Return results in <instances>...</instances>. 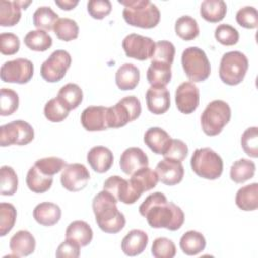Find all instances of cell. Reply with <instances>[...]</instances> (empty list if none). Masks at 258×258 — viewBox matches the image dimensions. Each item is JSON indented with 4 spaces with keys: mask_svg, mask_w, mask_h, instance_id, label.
<instances>
[{
    "mask_svg": "<svg viewBox=\"0 0 258 258\" xmlns=\"http://www.w3.org/2000/svg\"><path fill=\"white\" fill-rule=\"evenodd\" d=\"M139 213L154 229L165 228L169 231H176L184 222L182 210L174 203L168 202L160 191L149 195L139 206Z\"/></svg>",
    "mask_w": 258,
    "mask_h": 258,
    "instance_id": "cell-1",
    "label": "cell"
},
{
    "mask_svg": "<svg viewBox=\"0 0 258 258\" xmlns=\"http://www.w3.org/2000/svg\"><path fill=\"white\" fill-rule=\"evenodd\" d=\"M117 199L108 190L97 194L92 203L96 223L108 234L119 233L126 224L125 216L117 208Z\"/></svg>",
    "mask_w": 258,
    "mask_h": 258,
    "instance_id": "cell-2",
    "label": "cell"
},
{
    "mask_svg": "<svg viewBox=\"0 0 258 258\" xmlns=\"http://www.w3.org/2000/svg\"><path fill=\"white\" fill-rule=\"evenodd\" d=\"M124 6L123 18L131 26L153 28L160 20V11L149 0H119Z\"/></svg>",
    "mask_w": 258,
    "mask_h": 258,
    "instance_id": "cell-3",
    "label": "cell"
},
{
    "mask_svg": "<svg viewBox=\"0 0 258 258\" xmlns=\"http://www.w3.org/2000/svg\"><path fill=\"white\" fill-rule=\"evenodd\" d=\"M192 171L200 177L210 180L219 178L223 173V159L210 147L198 148L190 158Z\"/></svg>",
    "mask_w": 258,
    "mask_h": 258,
    "instance_id": "cell-4",
    "label": "cell"
},
{
    "mask_svg": "<svg viewBox=\"0 0 258 258\" xmlns=\"http://www.w3.org/2000/svg\"><path fill=\"white\" fill-rule=\"evenodd\" d=\"M231 119V108L223 100L210 102L201 116V125L204 133L208 136L220 134Z\"/></svg>",
    "mask_w": 258,
    "mask_h": 258,
    "instance_id": "cell-5",
    "label": "cell"
},
{
    "mask_svg": "<svg viewBox=\"0 0 258 258\" xmlns=\"http://www.w3.org/2000/svg\"><path fill=\"white\" fill-rule=\"evenodd\" d=\"M249 68L247 56L238 50L226 52L220 62L219 76L222 82L229 86L242 83Z\"/></svg>",
    "mask_w": 258,
    "mask_h": 258,
    "instance_id": "cell-6",
    "label": "cell"
},
{
    "mask_svg": "<svg viewBox=\"0 0 258 258\" xmlns=\"http://www.w3.org/2000/svg\"><path fill=\"white\" fill-rule=\"evenodd\" d=\"M181 64L186 77L192 83L206 81L211 74V64L206 52L197 46H189L182 51Z\"/></svg>",
    "mask_w": 258,
    "mask_h": 258,
    "instance_id": "cell-7",
    "label": "cell"
},
{
    "mask_svg": "<svg viewBox=\"0 0 258 258\" xmlns=\"http://www.w3.org/2000/svg\"><path fill=\"white\" fill-rule=\"evenodd\" d=\"M141 114L140 101L135 96H127L116 105L108 107L109 128H120L136 120Z\"/></svg>",
    "mask_w": 258,
    "mask_h": 258,
    "instance_id": "cell-8",
    "label": "cell"
},
{
    "mask_svg": "<svg viewBox=\"0 0 258 258\" xmlns=\"http://www.w3.org/2000/svg\"><path fill=\"white\" fill-rule=\"evenodd\" d=\"M34 138L32 126L23 121L15 120L0 127V145L2 147L9 145H26Z\"/></svg>",
    "mask_w": 258,
    "mask_h": 258,
    "instance_id": "cell-9",
    "label": "cell"
},
{
    "mask_svg": "<svg viewBox=\"0 0 258 258\" xmlns=\"http://www.w3.org/2000/svg\"><path fill=\"white\" fill-rule=\"evenodd\" d=\"M71 63V54L67 50L56 49L42 62L40 76L48 83L59 82L66 76Z\"/></svg>",
    "mask_w": 258,
    "mask_h": 258,
    "instance_id": "cell-10",
    "label": "cell"
},
{
    "mask_svg": "<svg viewBox=\"0 0 258 258\" xmlns=\"http://www.w3.org/2000/svg\"><path fill=\"white\" fill-rule=\"evenodd\" d=\"M33 63L27 58H16L5 61L1 67L0 77L5 83L26 84L33 76Z\"/></svg>",
    "mask_w": 258,
    "mask_h": 258,
    "instance_id": "cell-11",
    "label": "cell"
},
{
    "mask_svg": "<svg viewBox=\"0 0 258 258\" xmlns=\"http://www.w3.org/2000/svg\"><path fill=\"white\" fill-rule=\"evenodd\" d=\"M122 47L128 57L137 60H146L151 58L155 42L150 37L131 33L123 39Z\"/></svg>",
    "mask_w": 258,
    "mask_h": 258,
    "instance_id": "cell-12",
    "label": "cell"
},
{
    "mask_svg": "<svg viewBox=\"0 0 258 258\" xmlns=\"http://www.w3.org/2000/svg\"><path fill=\"white\" fill-rule=\"evenodd\" d=\"M90 179V172L84 164L72 163L61 170V185L69 191H80L84 189Z\"/></svg>",
    "mask_w": 258,
    "mask_h": 258,
    "instance_id": "cell-13",
    "label": "cell"
},
{
    "mask_svg": "<svg viewBox=\"0 0 258 258\" xmlns=\"http://www.w3.org/2000/svg\"><path fill=\"white\" fill-rule=\"evenodd\" d=\"M175 104L182 114L194 113L200 104V91L192 82L181 83L175 91Z\"/></svg>",
    "mask_w": 258,
    "mask_h": 258,
    "instance_id": "cell-14",
    "label": "cell"
},
{
    "mask_svg": "<svg viewBox=\"0 0 258 258\" xmlns=\"http://www.w3.org/2000/svg\"><path fill=\"white\" fill-rule=\"evenodd\" d=\"M104 189L111 192L117 201L126 205L134 204L141 197V195L132 187L129 180L118 175L108 177L104 182Z\"/></svg>",
    "mask_w": 258,
    "mask_h": 258,
    "instance_id": "cell-15",
    "label": "cell"
},
{
    "mask_svg": "<svg viewBox=\"0 0 258 258\" xmlns=\"http://www.w3.org/2000/svg\"><path fill=\"white\" fill-rule=\"evenodd\" d=\"M81 124L88 131H102L108 129V107H87L81 114Z\"/></svg>",
    "mask_w": 258,
    "mask_h": 258,
    "instance_id": "cell-16",
    "label": "cell"
},
{
    "mask_svg": "<svg viewBox=\"0 0 258 258\" xmlns=\"http://www.w3.org/2000/svg\"><path fill=\"white\" fill-rule=\"evenodd\" d=\"M155 172L157 173L159 181L171 186L179 183L182 180L184 168L181 161L164 158L157 163Z\"/></svg>",
    "mask_w": 258,
    "mask_h": 258,
    "instance_id": "cell-17",
    "label": "cell"
},
{
    "mask_svg": "<svg viewBox=\"0 0 258 258\" xmlns=\"http://www.w3.org/2000/svg\"><path fill=\"white\" fill-rule=\"evenodd\" d=\"M149 112L154 115L164 114L170 107V94L166 87L151 86L145 95Z\"/></svg>",
    "mask_w": 258,
    "mask_h": 258,
    "instance_id": "cell-18",
    "label": "cell"
},
{
    "mask_svg": "<svg viewBox=\"0 0 258 258\" xmlns=\"http://www.w3.org/2000/svg\"><path fill=\"white\" fill-rule=\"evenodd\" d=\"M148 157L141 148L129 147L121 154L119 165L125 174L131 175L138 169L148 166Z\"/></svg>",
    "mask_w": 258,
    "mask_h": 258,
    "instance_id": "cell-19",
    "label": "cell"
},
{
    "mask_svg": "<svg viewBox=\"0 0 258 258\" xmlns=\"http://www.w3.org/2000/svg\"><path fill=\"white\" fill-rule=\"evenodd\" d=\"M87 161L94 171L104 173L111 168L114 161V156L108 147L94 146L87 154Z\"/></svg>",
    "mask_w": 258,
    "mask_h": 258,
    "instance_id": "cell-20",
    "label": "cell"
},
{
    "mask_svg": "<svg viewBox=\"0 0 258 258\" xmlns=\"http://www.w3.org/2000/svg\"><path fill=\"white\" fill-rule=\"evenodd\" d=\"M148 244L147 234L139 229H133L127 233L121 242V249L127 256H137L141 254Z\"/></svg>",
    "mask_w": 258,
    "mask_h": 258,
    "instance_id": "cell-21",
    "label": "cell"
},
{
    "mask_svg": "<svg viewBox=\"0 0 258 258\" xmlns=\"http://www.w3.org/2000/svg\"><path fill=\"white\" fill-rule=\"evenodd\" d=\"M35 239L33 235L26 231L16 232L9 241V247L12 254L16 257H23L32 254L35 250Z\"/></svg>",
    "mask_w": 258,
    "mask_h": 258,
    "instance_id": "cell-22",
    "label": "cell"
},
{
    "mask_svg": "<svg viewBox=\"0 0 258 258\" xmlns=\"http://www.w3.org/2000/svg\"><path fill=\"white\" fill-rule=\"evenodd\" d=\"M143 139L151 151L161 155L167 151L172 140L169 134L159 127H151L147 129Z\"/></svg>",
    "mask_w": 258,
    "mask_h": 258,
    "instance_id": "cell-23",
    "label": "cell"
},
{
    "mask_svg": "<svg viewBox=\"0 0 258 258\" xmlns=\"http://www.w3.org/2000/svg\"><path fill=\"white\" fill-rule=\"evenodd\" d=\"M32 215L38 224L45 227H50L55 225L60 220L61 210L56 204L43 202L34 208Z\"/></svg>",
    "mask_w": 258,
    "mask_h": 258,
    "instance_id": "cell-24",
    "label": "cell"
},
{
    "mask_svg": "<svg viewBox=\"0 0 258 258\" xmlns=\"http://www.w3.org/2000/svg\"><path fill=\"white\" fill-rule=\"evenodd\" d=\"M158 181L157 173L148 166L142 167L135 171L133 174H131L129 179L132 187L140 195L154 188Z\"/></svg>",
    "mask_w": 258,
    "mask_h": 258,
    "instance_id": "cell-25",
    "label": "cell"
},
{
    "mask_svg": "<svg viewBox=\"0 0 258 258\" xmlns=\"http://www.w3.org/2000/svg\"><path fill=\"white\" fill-rule=\"evenodd\" d=\"M140 80V72L133 63H124L116 72L115 82L122 91L133 90L137 87Z\"/></svg>",
    "mask_w": 258,
    "mask_h": 258,
    "instance_id": "cell-26",
    "label": "cell"
},
{
    "mask_svg": "<svg viewBox=\"0 0 258 258\" xmlns=\"http://www.w3.org/2000/svg\"><path fill=\"white\" fill-rule=\"evenodd\" d=\"M66 239L78 243L81 247H85L89 245L93 239V230L87 222L77 220L68 226Z\"/></svg>",
    "mask_w": 258,
    "mask_h": 258,
    "instance_id": "cell-27",
    "label": "cell"
},
{
    "mask_svg": "<svg viewBox=\"0 0 258 258\" xmlns=\"http://www.w3.org/2000/svg\"><path fill=\"white\" fill-rule=\"evenodd\" d=\"M179 247L185 255L195 256L205 250L206 239L204 235L198 231H187L181 236Z\"/></svg>",
    "mask_w": 258,
    "mask_h": 258,
    "instance_id": "cell-28",
    "label": "cell"
},
{
    "mask_svg": "<svg viewBox=\"0 0 258 258\" xmlns=\"http://www.w3.org/2000/svg\"><path fill=\"white\" fill-rule=\"evenodd\" d=\"M235 202L237 207L243 211H255L258 207V183L253 182L239 188Z\"/></svg>",
    "mask_w": 258,
    "mask_h": 258,
    "instance_id": "cell-29",
    "label": "cell"
},
{
    "mask_svg": "<svg viewBox=\"0 0 258 258\" xmlns=\"http://www.w3.org/2000/svg\"><path fill=\"white\" fill-rule=\"evenodd\" d=\"M146 78L151 86L165 87L171 80V64L151 61L147 69Z\"/></svg>",
    "mask_w": 258,
    "mask_h": 258,
    "instance_id": "cell-30",
    "label": "cell"
},
{
    "mask_svg": "<svg viewBox=\"0 0 258 258\" xmlns=\"http://www.w3.org/2000/svg\"><path fill=\"white\" fill-rule=\"evenodd\" d=\"M201 16L212 23L224 19L227 13V4L223 0H205L200 8Z\"/></svg>",
    "mask_w": 258,
    "mask_h": 258,
    "instance_id": "cell-31",
    "label": "cell"
},
{
    "mask_svg": "<svg viewBox=\"0 0 258 258\" xmlns=\"http://www.w3.org/2000/svg\"><path fill=\"white\" fill-rule=\"evenodd\" d=\"M256 170V165L253 161L247 158H241L232 164L230 168V177L236 183H243L251 179Z\"/></svg>",
    "mask_w": 258,
    "mask_h": 258,
    "instance_id": "cell-32",
    "label": "cell"
},
{
    "mask_svg": "<svg viewBox=\"0 0 258 258\" xmlns=\"http://www.w3.org/2000/svg\"><path fill=\"white\" fill-rule=\"evenodd\" d=\"M56 98L71 111L81 105L83 101V91L79 85L69 83L59 89Z\"/></svg>",
    "mask_w": 258,
    "mask_h": 258,
    "instance_id": "cell-33",
    "label": "cell"
},
{
    "mask_svg": "<svg viewBox=\"0 0 258 258\" xmlns=\"http://www.w3.org/2000/svg\"><path fill=\"white\" fill-rule=\"evenodd\" d=\"M52 176L41 173L34 165L28 169L26 174L27 187L35 194H43L47 191L52 185Z\"/></svg>",
    "mask_w": 258,
    "mask_h": 258,
    "instance_id": "cell-34",
    "label": "cell"
},
{
    "mask_svg": "<svg viewBox=\"0 0 258 258\" xmlns=\"http://www.w3.org/2000/svg\"><path fill=\"white\" fill-rule=\"evenodd\" d=\"M21 7L18 1H0V25L13 26L21 18Z\"/></svg>",
    "mask_w": 258,
    "mask_h": 258,
    "instance_id": "cell-35",
    "label": "cell"
},
{
    "mask_svg": "<svg viewBox=\"0 0 258 258\" xmlns=\"http://www.w3.org/2000/svg\"><path fill=\"white\" fill-rule=\"evenodd\" d=\"M174 30L176 35L185 41L192 40L200 34V28L197 20L189 15L180 16L175 21Z\"/></svg>",
    "mask_w": 258,
    "mask_h": 258,
    "instance_id": "cell-36",
    "label": "cell"
},
{
    "mask_svg": "<svg viewBox=\"0 0 258 258\" xmlns=\"http://www.w3.org/2000/svg\"><path fill=\"white\" fill-rule=\"evenodd\" d=\"M24 44L31 50L45 51L52 45V38L45 30H30L24 36Z\"/></svg>",
    "mask_w": 258,
    "mask_h": 258,
    "instance_id": "cell-37",
    "label": "cell"
},
{
    "mask_svg": "<svg viewBox=\"0 0 258 258\" xmlns=\"http://www.w3.org/2000/svg\"><path fill=\"white\" fill-rule=\"evenodd\" d=\"M33 25L41 30H53L55 22L59 19L57 13H55L49 6L38 7L33 15Z\"/></svg>",
    "mask_w": 258,
    "mask_h": 258,
    "instance_id": "cell-38",
    "label": "cell"
},
{
    "mask_svg": "<svg viewBox=\"0 0 258 258\" xmlns=\"http://www.w3.org/2000/svg\"><path fill=\"white\" fill-rule=\"evenodd\" d=\"M53 31L58 39L71 41L78 37L79 25L71 18H59L53 26Z\"/></svg>",
    "mask_w": 258,
    "mask_h": 258,
    "instance_id": "cell-39",
    "label": "cell"
},
{
    "mask_svg": "<svg viewBox=\"0 0 258 258\" xmlns=\"http://www.w3.org/2000/svg\"><path fill=\"white\" fill-rule=\"evenodd\" d=\"M18 186V177L11 166L3 165L0 169V194L2 196H13Z\"/></svg>",
    "mask_w": 258,
    "mask_h": 258,
    "instance_id": "cell-40",
    "label": "cell"
},
{
    "mask_svg": "<svg viewBox=\"0 0 258 258\" xmlns=\"http://www.w3.org/2000/svg\"><path fill=\"white\" fill-rule=\"evenodd\" d=\"M43 113L48 121L58 123L69 116L70 110L57 98H53L45 104Z\"/></svg>",
    "mask_w": 258,
    "mask_h": 258,
    "instance_id": "cell-41",
    "label": "cell"
},
{
    "mask_svg": "<svg viewBox=\"0 0 258 258\" xmlns=\"http://www.w3.org/2000/svg\"><path fill=\"white\" fill-rule=\"evenodd\" d=\"M16 209L10 203L0 204V236L7 235L16 222Z\"/></svg>",
    "mask_w": 258,
    "mask_h": 258,
    "instance_id": "cell-42",
    "label": "cell"
},
{
    "mask_svg": "<svg viewBox=\"0 0 258 258\" xmlns=\"http://www.w3.org/2000/svg\"><path fill=\"white\" fill-rule=\"evenodd\" d=\"M19 97L17 93L9 88H2L0 95V115L9 116L17 111Z\"/></svg>",
    "mask_w": 258,
    "mask_h": 258,
    "instance_id": "cell-43",
    "label": "cell"
},
{
    "mask_svg": "<svg viewBox=\"0 0 258 258\" xmlns=\"http://www.w3.org/2000/svg\"><path fill=\"white\" fill-rule=\"evenodd\" d=\"M34 166L41 173L48 176H52L61 171L67 166V162L62 158L50 156L37 159L34 163Z\"/></svg>",
    "mask_w": 258,
    "mask_h": 258,
    "instance_id": "cell-44",
    "label": "cell"
},
{
    "mask_svg": "<svg viewBox=\"0 0 258 258\" xmlns=\"http://www.w3.org/2000/svg\"><path fill=\"white\" fill-rule=\"evenodd\" d=\"M175 54V47L173 43L168 40H160L155 42L151 61H159L168 64H172Z\"/></svg>",
    "mask_w": 258,
    "mask_h": 258,
    "instance_id": "cell-45",
    "label": "cell"
},
{
    "mask_svg": "<svg viewBox=\"0 0 258 258\" xmlns=\"http://www.w3.org/2000/svg\"><path fill=\"white\" fill-rule=\"evenodd\" d=\"M151 254L155 258H173L176 254V248L170 239L159 237L152 243Z\"/></svg>",
    "mask_w": 258,
    "mask_h": 258,
    "instance_id": "cell-46",
    "label": "cell"
},
{
    "mask_svg": "<svg viewBox=\"0 0 258 258\" xmlns=\"http://www.w3.org/2000/svg\"><path fill=\"white\" fill-rule=\"evenodd\" d=\"M241 145L247 155L253 158L258 157V128H247L241 136Z\"/></svg>",
    "mask_w": 258,
    "mask_h": 258,
    "instance_id": "cell-47",
    "label": "cell"
},
{
    "mask_svg": "<svg viewBox=\"0 0 258 258\" xmlns=\"http://www.w3.org/2000/svg\"><path fill=\"white\" fill-rule=\"evenodd\" d=\"M215 38L221 44L231 46L239 41V32L230 24H220L215 29Z\"/></svg>",
    "mask_w": 258,
    "mask_h": 258,
    "instance_id": "cell-48",
    "label": "cell"
},
{
    "mask_svg": "<svg viewBox=\"0 0 258 258\" xmlns=\"http://www.w3.org/2000/svg\"><path fill=\"white\" fill-rule=\"evenodd\" d=\"M237 23L248 29H254L258 26V12L253 6H245L240 8L236 13Z\"/></svg>",
    "mask_w": 258,
    "mask_h": 258,
    "instance_id": "cell-49",
    "label": "cell"
},
{
    "mask_svg": "<svg viewBox=\"0 0 258 258\" xmlns=\"http://www.w3.org/2000/svg\"><path fill=\"white\" fill-rule=\"evenodd\" d=\"M20 48L19 37L11 32L0 34V51L4 55H13Z\"/></svg>",
    "mask_w": 258,
    "mask_h": 258,
    "instance_id": "cell-50",
    "label": "cell"
},
{
    "mask_svg": "<svg viewBox=\"0 0 258 258\" xmlns=\"http://www.w3.org/2000/svg\"><path fill=\"white\" fill-rule=\"evenodd\" d=\"M91 17L101 20L108 16L112 10V3L109 0H91L87 4Z\"/></svg>",
    "mask_w": 258,
    "mask_h": 258,
    "instance_id": "cell-51",
    "label": "cell"
},
{
    "mask_svg": "<svg viewBox=\"0 0 258 258\" xmlns=\"http://www.w3.org/2000/svg\"><path fill=\"white\" fill-rule=\"evenodd\" d=\"M188 153L187 145L180 139H172L167 151L163 154L164 158L175 161H182Z\"/></svg>",
    "mask_w": 258,
    "mask_h": 258,
    "instance_id": "cell-52",
    "label": "cell"
},
{
    "mask_svg": "<svg viewBox=\"0 0 258 258\" xmlns=\"http://www.w3.org/2000/svg\"><path fill=\"white\" fill-rule=\"evenodd\" d=\"M81 246L69 239H66L56 249L55 256L58 258H78L80 256Z\"/></svg>",
    "mask_w": 258,
    "mask_h": 258,
    "instance_id": "cell-53",
    "label": "cell"
},
{
    "mask_svg": "<svg viewBox=\"0 0 258 258\" xmlns=\"http://www.w3.org/2000/svg\"><path fill=\"white\" fill-rule=\"evenodd\" d=\"M55 4L62 10H72L79 4V1H73V0L59 1V0H55Z\"/></svg>",
    "mask_w": 258,
    "mask_h": 258,
    "instance_id": "cell-54",
    "label": "cell"
}]
</instances>
